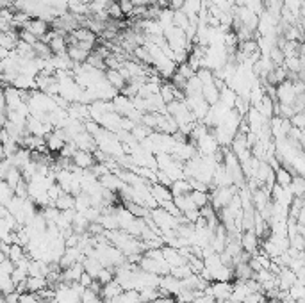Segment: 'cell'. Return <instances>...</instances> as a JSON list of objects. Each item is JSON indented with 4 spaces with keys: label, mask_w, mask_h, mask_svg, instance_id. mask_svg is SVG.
<instances>
[{
    "label": "cell",
    "mask_w": 305,
    "mask_h": 303,
    "mask_svg": "<svg viewBox=\"0 0 305 303\" xmlns=\"http://www.w3.org/2000/svg\"><path fill=\"white\" fill-rule=\"evenodd\" d=\"M105 79H107V82L113 88H116L120 93H122L123 89H125V86H127V80L123 79V75L120 73V70H105Z\"/></svg>",
    "instance_id": "52a82bcc"
},
{
    "label": "cell",
    "mask_w": 305,
    "mask_h": 303,
    "mask_svg": "<svg viewBox=\"0 0 305 303\" xmlns=\"http://www.w3.org/2000/svg\"><path fill=\"white\" fill-rule=\"evenodd\" d=\"M177 71L180 75H182V77H186V79H193V77H195V75H197V70H195V68H193L191 65H189V63H182V65H178L177 66Z\"/></svg>",
    "instance_id": "603a6c76"
},
{
    "label": "cell",
    "mask_w": 305,
    "mask_h": 303,
    "mask_svg": "<svg viewBox=\"0 0 305 303\" xmlns=\"http://www.w3.org/2000/svg\"><path fill=\"white\" fill-rule=\"evenodd\" d=\"M203 98L209 105H214V103L220 102L221 98V91L218 89V86L214 82H209V84H203Z\"/></svg>",
    "instance_id": "9c48e42d"
},
{
    "label": "cell",
    "mask_w": 305,
    "mask_h": 303,
    "mask_svg": "<svg viewBox=\"0 0 305 303\" xmlns=\"http://www.w3.org/2000/svg\"><path fill=\"white\" fill-rule=\"evenodd\" d=\"M150 193L154 195V198L159 202V203H163V202H168V200H173L171 189H169V187H166V186H163V184H159V182L152 184Z\"/></svg>",
    "instance_id": "5b68a950"
},
{
    "label": "cell",
    "mask_w": 305,
    "mask_h": 303,
    "mask_svg": "<svg viewBox=\"0 0 305 303\" xmlns=\"http://www.w3.org/2000/svg\"><path fill=\"white\" fill-rule=\"evenodd\" d=\"M161 97H163V100L166 102V105L175 102V100H177V88H175L171 82H165L163 88H161Z\"/></svg>",
    "instance_id": "e0dca14e"
},
{
    "label": "cell",
    "mask_w": 305,
    "mask_h": 303,
    "mask_svg": "<svg viewBox=\"0 0 305 303\" xmlns=\"http://www.w3.org/2000/svg\"><path fill=\"white\" fill-rule=\"evenodd\" d=\"M186 2H188V0H171V5H169V7H171V9H182Z\"/></svg>",
    "instance_id": "4316f807"
},
{
    "label": "cell",
    "mask_w": 305,
    "mask_h": 303,
    "mask_svg": "<svg viewBox=\"0 0 305 303\" xmlns=\"http://www.w3.org/2000/svg\"><path fill=\"white\" fill-rule=\"evenodd\" d=\"M82 264H84L86 273H89V275L93 276V278H97L100 271L105 268V266H103V262L100 261V259H97V257H86Z\"/></svg>",
    "instance_id": "30bf717a"
},
{
    "label": "cell",
    "mask_w": 305,
    "mask_h": 303,
    "mask_svg": "<svg viewBox=\"0 0 305 303\" xmlns=\"http://www.w3.org/2000/svg\"><path fill=\"white\" fill-rule=\"evenodd\" d=\"M118 2H120V5H122V11L125 16H131L132 11L136 9V5H134L132 0H118Z\"/></svg>",
    "instance_id": "d4e9b609"
},
{
    "label": "cell",
    "mask_w": 305,
    "mask_h": 303,
    "mask_svg": "<svg viewBox=\"0 0 305 303\" xmlns=\"http://www.w3.org/2000/svg\"><path fill=\"white\" fill-rule=\"evenodd\" d=\"M189 24H191V20H189V16L186 13H184L182 9H175V14H173V25L178 29H186L189 27Z\"/></svg>",
    "instance_id": "ac0fdd59"
},
{
    "label": "cell",
    "mask_w": 305,
    "mask_h": 303,
    "mask_svg": "<svg viewBox=\"0 0 305 303\" xmlns=\"http://www.w3.org/2000/svg\"><path fill=\"white\" fill-rule=\"evenodd\" d=\"M68 56H70V59L73 61L75 65H84V63H88L91 52L84 50V48H80L79 45H77V47H68Z\"/></svg>",
    "instance_id": "8fae6325"
},
{
    "label": "cell",
    "mask_w": 305,
    "mask_h": 303,
    "mask_svg": "<svg viewBox=\"0 0 305 303\" xmlns=\"http://www.w3.org/2000/svg\"><path fill=\"white\" fill-rule=\"evenodd\" d=\"M107 14L111 16L113 20H122L125 14H123V11H122V5H120V2H113V4H109L107 5Z\"/></svg>",
    "instance_id": "7402d4cb"
},
{
    "label": "cell",
    "mask_w": 305,
    "mask_h": 303,
    "mask_svg": "<svg viewBox=\"0 0 305 303\" xmlns=\"http://www.w3.org/2000/svg\"><path fill=\"white\" fill-rule=\"evenodd\" d=\"M2 180H5L11 187H13V189H16V186H18L20 182L24 180V173H22V169H20V168L13 166L9 171L5 173V177L2 178Z\"/></svg>",
    "instance_id": "9a60e30c"
},
{
    "label": "cell",
    "mask_w": 305,
    "mask_h": 303,
    "mask_svg": "<svg viewBox=\"0 0 305 303\" xmlns=\"http://www.w3.org/2000/svg\"><path fill=\"white\" fill-rule=\"evenodd\" d=\"M100 184H102V187H105V189H109V191H122L123 187L127 186L125 182L122 180V178L118 177L116 173H107V175H103V177L99 178Z\"/></svg>",
    "instance_id": "7a4b0ae2"
},
{
    "label": "cell",
    "mask_w": 305,
    "mask_h": 303,
    "mask_svg": "<svg viewBox=\"0 0 305 303\" xmlns=\"http://www.w3.org/2000/svg\"><path fill=\"white\" fill-rule=\"evenodd\" d=\"M291 191L295 196H298V198H302V196H305V178L302 177V175H298V177L293 178V184H291Z\"/></svg>",
    "instance_id": "ffe728a7"
},
{
    "label": "cell",
    "mask_w": 305,
    "mask_h": 303,
    "mask_svg": "<svg viewBox=\"0 0 305 303\" xmlns=\"http://www.w3.org/2000/svg\"><path fill=\"white\" fill-rule=\"evenodd\" d=\"M48 303H59V302H57V300L54 298V300H50V302H48Z\"/></svg>",
    "instance_id": "83f0119b"
},
{
    "label": "cell",
    "mask_w": 305,
    "mask_h": 303,
    "mask_svg": "<svg viewBox=\"0 0 305 303\" xmlns=\"http://www.w3.org/2000/svg\"><path fill=\"white\" fill-rule=\"evenodd\" d=\"M193 198V202L197 203L198 209H202V207H205L207 203H211V195L209 193H203V191H191L189 193Z\"/></svg>",
    "instance_id": "d6986e66"
},
{
    "label": "cell",
    "mask_w": 305,
    "mask_h": 303,
    "mask_svg": "<svg viewBox=\"0 0 305 303\" xmlns=\"http://www.w3.org/2000/svg\"><path fill=\"white\" fill-rule=\"evenodd\" d=\"M171 195H173V198L175 196H184V195H189V193L193 191V187H191V184H189V180L188 178H180V180H175L173 184H171Z\"/></svg>",
    "instance_id": "7c38bea8"
},
{
    "label": "cell",
    "mask_w": 305,
    "mask_h": 303,
    "mask_svg": "<svg viewBox=\"0 0 305 303\" xmlns=\"http://www.w3.org/2000/svg\"><path fill=\"white\" fill-rule=\"evenodd\" d=\"M48 287V282L47 278H43V276H29L27 278V291L29 293H41L43 289H47Z\"/></svg>",
    "instance_id": "4fadbf2b"
},
{
    "label": "cell",
    "mask_w": 305,
    "mask_h": 303,
    "mask_svg": "<svg viewBox=\"0 0 305 303\" xmlns=\"http://www.w3.org/2000/svg\"><path fill=\"white\" fill-rule=\"evenodd\" d=\"M24 29L25 31H29V33H33L38 39H41L43 36H47V34L52 31V25L41 18H33L24 25ZM20 31H22V29H20Z\"/></svg>",
    "instance_id": "6da1fadb"
},
{
    "label": "cell",
    "mask_w": 305,
    "mask_h": 303,
    "mask_svg": "<svg viewBox=\"0 0 305 303\" xmlns=\"http://www.w3.org/2000/svg\"><path fill=\"white\" fill-rule=\"evenodd\" d=\"M56 207L59 210H73L75 209V196L71 193H63L56 200Z\"/></svg>",
    "instance_id": "5bb4252c"
},
{
    "label": "cell",
    "mask_w": 305,
    "mask_h": 303,
    "mask_svg": "<svg viewBox=\"0 0 305 303\" xmlns=\"http://www.w3.org/2000/svg\"><path fill=\"white\" fill-rule=\"evenodd\" d=\"M73 164L79 166L82 169H91L97 164V159H95L93 152H86V150H79L73 157Z\"/></svg>",
    "instance_id": "3957f363"
},
{
    "label": "cell",
    "mask_w": 305,
    "mask_h": 303,
    "mask_svg": "<svg viewBox=\"0 0 305 303\" xmlns=\"http://www.w3.org/2000/svg\"><path fill=\"white\" fill-rule=\"evenodd\" d=\"M275 177H277V186L280 187H291L293 184V173L289 171L287 168H278L275 171Z\"/></svg>",
    "instance_id": "2e32d148"
},
{
    "label": "cell",
    "mask_w": 305,
    "mask_h": 303,
    "mask_svg": "<svg viewBox=\"0 0 305 303\" xmlns=\"http://www.w3.org/2000/svg\"><path fill=\"white\" fill-rule=\"evenodd\" d=\"M173 202L177 203V207L180 209L182 214H188V212H193V210H200L197 207V203L193 202L191 195H184V196H175Z\"/></svg>",
    "instance_id": "ba28073f"
},
{
    "label": "cell",
    "mask_w": 305,
    "mask_h": 303,
    "mask_svg": "<svg viewBox=\"0 0 305 303\" xmlns=\"http://www.w3.org/2000/svg\"><path fill=\"white\" fill-rule=\"evenodd\" d=\"M125 293V289H123L122 285L118 284V280L114 278L113 282H109V284L103 285L102 289V300L103 302H107V300H113V298H118V296H122V294Z\"/></svg>",
    "instance_id": "277c9868"
},
{
    "label": "cell",
    "mask_w": 305,
    "mask_h": 303,
    "mask_svg": "<svg viewBox=\"0 0 305 303\" xmlns=\"http://www.w3.org/2000/svg\"><path fill=\"white\" fill-rule=\"evenodd\" d=\"M291 123H293V127H298V129L305 131V111L296 112L295 116L291 118Z\"/></svg>",
    "instance_id": "cb8c5ba5"
},
{
    "label": "cell",
    "mask_w": 305,
    "mask_h": 303,
    "mask_svg": "<svg viewBox=\"0 0 305 303\" xmlns=\"http://www.w3.org/2000/svg\"><path fill=\"white\" fill-rule=\"evenodd\" d=\"M171 275L178 280H184V278H188V276L193 275V269L189 264H186V266H178V268H171Z\"/></svg>",
    "instance_id": "44dd1931"
},
{
    "label": "cell",
    "mask_w": 305,
    "mask_h": 303,
    "mask_svg": "<svg viewBox=\"0 0 305 303\" xmlns=\"http://www.w3.org/2000/svg\"><path fill=\"white\" fill-rule=\"evenodd\" d=\"M241 244H243V250L255 255V250H257L259 244V236L255 234V230H246L243 234V237H241Z\"/></svg>",
    "instance_id": "8992f818"
},
{
    "label": "cell",
    "mask_w": 305,
    "mask_h": 303,
    "mask_svg": "<svg viewBox=\"0 0 305 303\" xmlns=\"http://www.w3.org/2000/svg\"><path fill=\"white\" fill-rule=\"evenodd\" d=\"M168 2H169V5H171V0H168Z\"/></svg>",
    "instance_id": "f1b7e54d"
},
{
    "label": "cell",
    "mask_w": 305,
    "mask_h": 303,
    "mask_svg": "<svg viewBox=\"0 0 305 303\" xmlns=\"http://www.w3.org/2000/svg\"><path fill=\"white\" fill-rule=\"evenodd\" d=\"M20 39H22V41L31 43V45H34V43L38 41V37L34 36L33 33H29V31H25V29H22V31H20Z\"/></svg>",
    "instance_id": "484cf974"
}]
</instances>
